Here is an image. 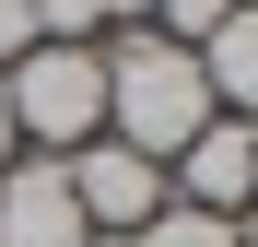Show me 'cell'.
I'll return each mask as SVG.
<instances>
[{"instance_id":"6da1fadb","label":"cell","mask_w":258,"mask_h":247,"mask_svg":"<svg viewBox=\"0 0 258 247\" xmlns=\"http://www.w3.org/2000/svg\"><path fill=\"white\" fill-rule=\"evenodd\" d=\"M211 118H223V106H211V82H200V47H176V35H153V24H129L106 47V141L176 165Z\"/></svg>"},{"instance_id":"7c38bea8","label":"cell","mask_w":258,"mask_h":247,"mask_svg":"<svg viewBox=\"0 0 258 247\" xmlns=\"http://www.w3.org/2000/svg\"><path fill=\"white\" fill-rule=\"evenodd\" d=\"M235 247H258V224H235Z\"/></svg>"},{"instance_id":"277c9868","label":"cell","mask_w":258,"mask_h":247,"mask_svg":"<svg viewBox=\"0 0 258 247\" xmlns=\"http://www.w3.org/2000/svg\"><path fill=\"white\" fill-rule=\"evenodd\" d=\"M0 247H94L59 153H12V165H0Z\"/></svg>"},{"instance_id":"5b68a950","label":"cell","mask_w":258,"mask_h":247,"mask_svg":"<svg viewBox=\"0 0 258 247\" xmlns=\"http://www.w3.org/2000/svg\"><path fill=\"white\" fill-rule=\"evenodd\" d=\"M164 188H176L188 212H223V224H235L246 200H258V130H246V118H211V130L164 165Z\"/></svg>"},{"instance_id":"4fadbf2b","label":"cell","mask_w":258,"mask_h":247,"mask_svg":"<svg viewBox=\"0 0 258 247\" xmlns=\"http://www.w3.org/2000/svg\"><path fill=\"white\" fill-rule=\"evenodd\" d=\"M94 247H129V235H94Z\"/></svg>"},{"instance_id":"9c48e42d","label":"cell","mask_w":258,"mask_h":247,"mask_svg":"<svg viewBox=\"0 0 258 247\" xmlns=\"http://www.w3.org/2000/svg\"><path fill=\"white\" fill-rule=\"evenodd\" d=\"M24 47H35V0H0V71H12Z\"/></svg>"},{"instance_id":"52a82bcc","label":"cell","mask_w":258,"mask_h":247,"mask_svg":"<svg viewBox=\"0 0 258 247\" xmlns=\"http://www.w3.org/2000/svg\"><path fill=\"white\" fill-rule=\"evenodd\" d=\"M129 247H235V224H223V212H188V200H164Z\"/></svg>"},{"instance_id":"30bf717a","label":"cell","mask_w":258,"mask_h":247,"mask_svg":"<svg viewBox=\"0 0 258 247\" xmlns=\"http://www.w3.org/2000/svg\"><path fill=\"white\" fill-rule=\"evenodd\" d=\"M12 153H24V130H12V94H0V165H12Z\"/></svg>"},{"instance_id":"ba28073f","label":"cell","mask_w":258,"mask_h":247,"mask_svg":"<svg viewBox=\"0 0 258 247\" xmlns=\"http://www.w3.org/2000/svg\"><path fill=\"white\" fill-rule=\"evenodd\" d=\"M153 12H164L153 35H176V47H200V35H211V24H223V12H235V0H153Z\"/></svg>"},{"instance_id":"7a4b0ae2","label":"cell","mask_w":258,"mask_h":247,"mask_svg":"<svg viewBox=\"0 0 258 247\" xmlns=\"http://www.w3.org/2000/svg\"><path fill=\"white\" fill-rule=\"evenodd\" d=\"M0 94H12L24 153H82V141H106V47H24L12 71H0Z\"/></svg>"},{"instance_id":"3957f363","label":"cell","mask_w":258,"mask_h":247,"mask_svg":"<svg viewBox=\"0 0 258 247\" xmlns=\"http://www.w3.org/2000/svg\"><path fill=\"white\" fill-rule=\"evenodd\" d=\"M59 165H71V200H82V224H94V235H141L164 200H176V188H164V165L129 153V141H82V153H59Z\"/></svg>"},{"instance_id":"8fae6325","label":"cell","mask_w":258,"mask_h":247,"mask_svg":"<svg viewBox=\"0 0 258 247\" xmlns=\"http://www.w3.org/2000/svg\"><path fill=\"white\" fill-rule=\"evenodd\" d=\"M94 12H106V24H129V12H153V0H94Z\"/></svg>"},{"instance_id":"8992f818","label":"cell","mask_w":258,"mask_h":247,"mask_svg":"<svg viewBox=\"0 0 258 247\" xmlns=\"http://www.w3.org/2000/svg\"><path fill=\"white\" fill-rule=\"evenodd\" d=\"M200 82H211V106H223V118L258 130V12H246V0L200 35Z\"/></svg>"}]
</instances>
